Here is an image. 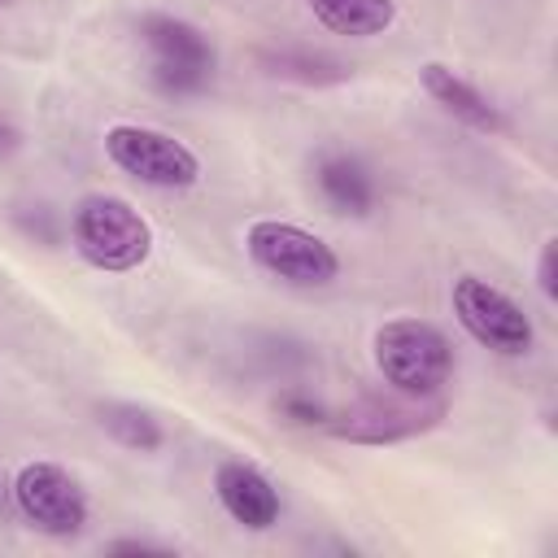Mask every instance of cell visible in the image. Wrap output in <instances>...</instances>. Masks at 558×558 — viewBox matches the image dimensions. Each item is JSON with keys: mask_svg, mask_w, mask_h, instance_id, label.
Here are the masks:
<instances>
[{"mask_svg": "<svg viewBox=\"0 0 558 558\" xmlns=\"http://www.w3.org/2000/svg\"><path fill=\"white\" fill-rule=\"evenodd\" d=\"M65 235L74 253L100 275H131L153 257L148 218L126 196H113V192L78 196L65 218Z\"/></svg>", "mask_w": 558, "mask_h": 558, "instance_id": "cell-1", "label": "cell"}, {"mask_svg": "<svg viewBox=\"0 0 558 558\" xmlns=\"http://www.w3.org/2000/svg\"><path fill=\"white\" fill-rule=\"evenodd\" d=\"M371 357H375L379 379L405 401L440 397V388L453 379V344L427 318L379 323L371 336Z\"/></svg>", "mask_w": 558, "mask_h": 558, "instance_id": "cell-2", "label": "cell"}, {"mask_svg": "<svg viewBox=\"0 0 558 558\" xmlns=\"http://www.w3.org/2000/svg\"><path fill=\"white\" fill-rule=\"evenodd\" d=\"M140 48L148 52V83L153 92L170 96V100H187L209 92L214 74H218V48L214 39L174 13H144L135 22Z\"/></svg>", "mask_w": 558, "mask_h": 558, "instance_id": "cell-3", "label": "cell"}, {"mask_svg": "<svg viewBox=\"0 0 558 558\" xmlns=\"http://www.w3.org/2000/svg\"><path fill=\"white\" fill-rule=\"evenodd\" d=\"M248 262L288 288H331L340 279V253L310 227L288 218H253L244 227Z\"/></svg>", "mask_w": 558, "mask_h": 558, "instance_id": "cell-4", "label": "cell"}, {"mask_svg": "<svg viewBox=\"0 0 558 558\" xmlns=\"http://www.w3.org/2000/svg\"><path fill=\"white\" fill-rule=\"evenodd\" d=\"M105 157L113 170L135 179L153 192H187L201 183V157L170 131L144 122H113L105 126Z\"/></svg>", "mask_w": 558, "mask_h": 558, "instance_id": "cell-5", "label": "cell"}, {"mask_svg": "<svg viewBox=\"0 0 558 558\" xmlns=\"http://www.w3.org/2000/svg\"><path fill=\"white\" fill-rule=\"evenodd\" d=\"M9 497H13V510L26 527H35L39 536H52V541H70L87 527L92 519V501H87V488L61 466V462H48V458H35V462H22L13 471V484H9Z\"/></svg>", "mask_w": 558, "mask_h": 558, "instance_id": "cell-6", "label": "cell"}, {"mask_svg": "<svg viewBox=\"0 0 558 558\" xmlns=\"http://www.w3.org/2000/svg\"><path fill=\"white\" fill-rule=\"evenodd\" d=\"M449 305H453L458 327L480 349H488L497 357H523V353H532L536 327H532L527 310L510 292H501L497 283H488V279H480V275L466 270V275H458L449 283Z\"/></svg>", "mask_w": 558, "mask_h": 558, "instance_id": "cell-7", "label": "cell"}, {"mask_svg": "<svg viewBox=\"0 0 558 558\" xmlns=\"http://www.w3.org/2000/svg\"><path fill=\"white\" fill-rule=\"evenodd\" d=\"M440 414H445V401H436V397L410 401V405L366 401L349 414H331L323 427L349 445H397V440H414V436L432 432L440 423Z\"/></svg>", "mask_w": 558, "mask_h": 558, "instance_id": "cell-8", "label": "cell"}, {"mask_svg": "<svg viewBox=\"0 0 558 558\" xmlns=\"http://www.w3.org/2000/svg\"><path fill=\"white\" fill-rule=\"evenodd\" d=\"M214 497L227 510V519L240 523L244 532H270L283 514V497L275 480L244 458H222L214 466Z\"/></svg>", "mask_w": 558, "mask_h": 558, "instance_id": "cell-9", "label": "cell"}, {"mask_svg": "<svg viewBox=\"0 0 558 558\" xmlns=\"http://www.w3.org/2000/svg\"><path fill=\"white\" fill-rule=\"evenodd\" d=\"M314 187L336 218H371L379 201L371 166L349 148H323L314 157Z\"/></svg>", "mask_w": 558, "mask_h": 558, "instance_id": "cell-10", "label": "cell"}, {"mask_svg": "<svg viewBox=\"0 0 558 558\" xmlns=\"http://www.w3.org/2000/svg\"><path fill=\"white\" fill-rule=\"evenodd\" d=\"M418 83H423V92H427L453 122H462V126H471V131H480V135H501V131H506L501 109H497L475 83H466L462 74H453L449 65L423 61V65H418Z\"/></svg>", "mask_w": 558, "mask_h": 558, "instance_id": "cell-11", "label": "cell"}, {"mask_svg": "<svg viewBox=\"0 0 558 558\" xmlns=\"http://www.w3.org/2000/svg\"><path fill=\"white\" fill-rule=\"evenodd\" d=\"M257 65L270 78H288V83H301V87H331V83H344L353 74L349 61H340V57H331L323 48H301V44L262 48L257 52Z\"/></svg>", "mask_w": 558, "mask_h": 558, "instance_id": "cell-12", "label": "cell"}, {"mask_svg": "<svg viewBox=\"0 0 558 558\" xmlns=\"http://www.w3.org/2000/svg\"><path fill=\"white\" fill-rule=\"evenodd\" d=\"M305 4L323 31L344 39H375L397 22V0H305Z\"/></svg>", "mask_w": 558, "mask_h": 558, "instance_id": "cell-13", "label": "cell"}, {"mask_svg": "<svg viewBox=\"0 0 558 558\" xmlns=\"http://www.w3.org/2000/svg\"><path fill=\"white\" fill-rule=\"evenodd\" d=\"M100 427L109 440H118L131 453H157L166 445V427L153 410L135 405V401H105L100 405Z\"/></svg>", "mask_w": 558, "mask_h": 558, "instance_id": "cell-14", "label": "cell"}, {"mask_svg": "<svg viewBox=\"0 0 558 558\" xmlns=\"http://www.w3.org/2000/svg\"><path fill=\"white\" fill-rule=\"evenodd\" d=\"M13 227H17L26 240L44 244V248H57L61 235H65V222H61V214H57L52 205H17V209H13Z\"/></svg>", "mask_w": 558, "mask_h": 558, "instance_id": "cell-15", "label": "cell"}, {"mask_svg": "<svg viewBox=\"0 0 558 558\" xmlns=\"http://www.w3.org/2000/svg\"><path fill=\"white\" fill-rule=\"evenodd\" d=\"M275 410H279V414H283V423H292V427H323V423L331 418V410H327L318 397L301 392V388H292V392H279Z\"/></svg>", "mask_w": 558, "mask_h": 558, "instance_id": "cell-16", "label": "cell"}, {"mask_svg": "<svg viewBox=\"0 0 558 558\" xmlns=\"http://www.w3.org/2000/svg\"><path fill=\"white\" fill-rule=\"evenodd\" d=\"M536 288L545 301H558V240L554 235L536 253Z\"/></svg>", "mask_w": 558, "mask_h": 558, "instance_id": "cell-17", "label": "cell"}, {"mask_svg": "<svg viewBox=\"0 0 558 558\" xmlns=\"http://www.w3.org/2000/svg\"><path fill=\"white\" fill-rule=\"evenodd\" d=\"M109 554H166V549L153 545V541H135V536H126V541H109Z\"/></svg>", "mask_w": 558, "mask_h": 558, "instance_id": "cell-18", "label": "cell"}, {"mask_svg": "<svg viewBox=\"0 0 558 558\" xmlns=\"http://www.w3.org/2000/svg\"><path fill=\"white\" fill-rule=\"evenodd\" d=\"M17 148H22V131L0 118V157H9V153H17Z\"/></svg>", "mask_w": 558, "mask_h": 558, "instance_id": "cell-19", "label": "cell"}, {"mask_svg": "<svg viewBox=\"0 0 558 558\" xmlns=\"http://www.w3.org/2000/svg\"><path fill=\"white\" fill-rule=\"evenodd\" d=\"M9 4H13V0H0V9H9Z\"/></svg>", "mask_w": 558, "mask_h": 558, "instance_id": "cell-20", "label": "cell"}]
</instances>
